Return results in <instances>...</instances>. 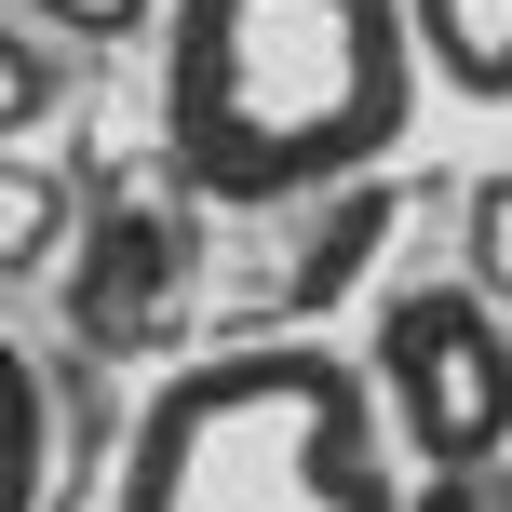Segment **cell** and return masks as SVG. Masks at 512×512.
Here are the masks:
<instances>
[{
    "label": "cell",
    "mask_w": 512,
    "mask_h": 512,
    "mask_svg": "<svg viewBox=\"0 0 512 512\" xmlns=\"http://www.w3.org/2000/svg\"><path fill=\"white\" fill-rule=\"evenodd\" d=\"M405 122V0H162V162L189 203H337L405 149Z\"/></svg>",
    "instance_id": "cell-1"
},
{
    "label": "cell",
    "mask_w": 512,
    "mask_h": 512,
    "mask_svg": "<svg viewBox=\"0 0 512 512\" xmlns=\"http://www.w3.org/2000/svg\"><path fill=\"white\" fill-rule=\"evenodd\" d=\"M108 512H405V459L351 351L230 337L135 405Z\"/></svg>",
    "instance_id": "cell-2"
},
{
    "label": "cell",
    "mask_w": 512,
    "mask_h": 512,
    "mask_svg": "<svg viewBox=\"0 0 512 512\" xmlns=\"http://www.w3.org/2000/svg\"><path fill=\"white\" fill-rule=\"evenodd\" d=\"M391 418V459H418V486L445 472H512V324L472 283H405L378 310V364H364Z\"/></svg>",
    "instance_id": "cell-3"
},
{
    "label": "cell",
    "mask_w": 512,
    "mask_h": 512,
    "mask_svg": "<svg viewBox=\"0 0 512 512\" xmlns=\"http://www.w3.org/2000/svg\"><path fill=\"white\" fill-rule=\"evenodd\" d=\"M405 41L445 95L512 108V0H405Z\"/></svg>",
    "instance_id": "cell-4"
},
{
    "label": "cell",
    "mask_w": 512,
    "mask_h": 512,
    "mask_svg": "<svg viewBox=\"0 0 512 512\" xmlns=\"http://www.w3.org/2000/svg\"><path fill=\"white\" fill-rule=\"evenodd\" d=\"M54 499V378L27 364V337H0V512Z\"/></svg>",
    "instance_id": "cell-5"
},
{
    "label": "cell",
    "mask_w": 512,
    "mask_h": 512,
    "mask_svg": "<svg viewBox=\"0 0 512 512\" xmlns=\"http://www.w3.org/2000/svg\"><path fill=\"white\" fill-rule=\"evenodd\" d=\"M378 230H391V176H364V189H337V203H324V243H310V270L283 283V310H324L337 283H351L364 256H378Z\"/></svg>",
    "instance_id": "cell-6"
},
{
    "label": "cell",
    "mask_w": 512,
    "mask_h": 512,
    "mask_svg": "<svg viewBox=\"0 0 512 512\" xmlns=\"http://www.w3.org/2000/svg\"><path fill=\"white\" fill-rule=\"evenodd\" d=\"M54 243H68V176L0 162V283H14V270H54Z\"/></svg>",
    "instance_id": "cell-7"
},
{
    "label": "cell",
    "mask_w": 512,
    "mask_h": 512,
    "mask_svg": "<svg viewBox=\"0 0 512 512\" xmlns=\"http://www.w3.org/2000/svg\"><path fill=\"white\" fill-rule=\"evenodd\" d=\"M459 283L512 324V176H472L459 189Z\"/></svg>",
    "instance_id": "cell-8"
},
{
    "label": "cell",
    "mask_w": 512,
    "mask_h": 512,
    "mask_svg": "<svg viewBox=\"0 0 512 512\" xmlns=\"http://www.w3.org/2000/svg\"><path fill=\"white\" fill-rule=\"evenodd\" d=\"M54 95H68V68H54V41L0 14V149H14L27 122H54Z\"/></svg>",
    "instance_id": "cell-9"
},
{
    "label": "cell",
    "mask_w": 512,
    "mask_h": 512,
    "mask_svg": "<svg viewBox=\"0 0 512 512\" xmlns=\"http://www.w3.org/2000/svg\"><path fill=\"white\" fill-rule=\"evenodd\" d=\"M14 14H41L54 41H135V27H162V0H14Z\"/></svg>",
    "instance_id": "cell-10"
},
{
    "label": "cell",
    "mask_w": 512,
    "mask_h": 512,
    "mask_svg": "<svg viewBox=\"0 0 512 512\" xmlns=\"http://www.w3.org/2000/svg\"><path fill=\"white\" fill-rule=\"evenodd\" d=\"M405 512H512V472H445V486H405Z\"/></svg>",
    "instance_id": "cell-11"
}]
</instances>
